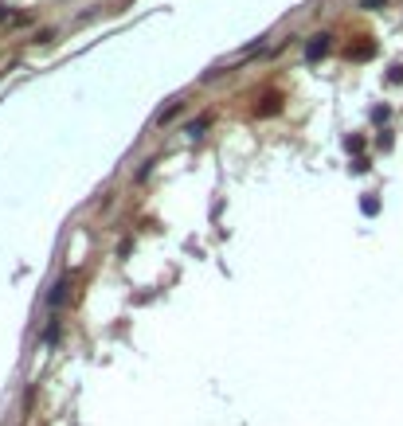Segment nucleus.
I'll return each mask as SVG.
<instances>
[{"mask_svg": "<svg viewBox=\"0 0 403 426\" xmlns=\"http://www.w3.org/2000/svg\"><path fill=\"white\" fill-rule=\"evenodd\" d=\"M329 47H333V36H329V32H321V36H309V43H306V59H309V63L325 59V55H329Z\"/></svg>", "mask_w": 403, "mask_h": 426, "instance_id": "f257e3e1", "label": "nucleus"}, {"mask_svg": "<svg viewBox=\"0 0 403 426\" xmlns=\"http://www.w3.org/2000/svg\"><path fill=\"white\" fill-rule=\"evenodd\" d=\"M208 122L211 118H196V122H188V137H200L204 129H208Z\"/></svg>", "mask_w": 403, "mask_h": 426, "instance_id": "39448f33", "label": "nucleus"}, {"mask_svg": "<svg viewBox=\"0 0 403 426\" xmlns=\"http://www.w3.org/2000/svg\"><path fill=\"white\" fill-rule=\"evenodd\" d=\"M388 0H364V8H384Z\"/></svg>", "mask_w": 403, "mask_h": 426, "instance_id": "1a4fd4ad", "label": "nucleus"}, {"mask_svg": "<svg viewBox=\"0 0 403 426\" xmlns=\"http://www.w3.org/2000/svg\"><path fill=\"white\" fill-rule=\"evenodd\" d=\"M372 43H360V47H349V59H372Z\"/></svg>", "mask_w": 403, "mask_h": 426, "instance_id": "20e7f679", "label": "nucleus"}, {"mask_svg": "<svg viewBox=\"0 0 403 426\" xmlns=\"http://www.w3.org/2000/svg\"><path fill=\"white\" fill-rule=\"evenodd\" d=\"M282 110V94H267L262 98V106H255L258 118H270V114H278Z\"/></svg>", "mask_w": 403, "mask_h": 426, "instance_id": "f03ea898", "label": "nucleus"}, {"mask_svg": "<svg viewBox=\"0 0 403 426\" xmlns=\"http://www.w3.org/2000/svg\"><path fill=\"white\" fill-rule=\"evenodd\" d=\"M376 211H380V204L372 200V195H368V200H364V215H376Z\"/></svg>", "mask_w": 403, "mask_h": 426, "instance_id": "6e6552de", "label": "nucleus"}, {"mask_svg": "<svg viewBox=\"0 0 403 426\" xmlns=\"http://www.w3.org/2000/svg\"><path fill=\"white\" fill-rule=\"evenodd\" d=\"M67 290H71V281H67V278H63V281H55V290L48 293V301L55 305V309H59V305L67 301Z\"/></svg>", "mask_w": 403, "mask_h": 426, "instance_id": "7ed1b4c3", "label": "nucleus"}, {"mask_svg": "<svg viewBox=\"0 0 403 426\" xmlns=\"http://www.w3.org/2000/svg\"><path fill=\"white\" fill-rule=\"evenodd\" d=\"M344 145H349V153H360V149H364V137H349Z\"/></svg>", "mask_w": 403, "mask_h": 426, "instance_id": "0eeeda50", "label": "nucleus"}, {"mask_svg": "<svg viewBox=\"0 0 403 426\" xmlns=\"http://www.w3.org/2000/svg\"><path fill=\"white\" fill-rule=\"evenodd\" d=\"M176 114H180V102H172L169 110H161V114H157V122L165 125V122H172V118H176Z\"/></svg>", "mask_w": 403, "mask_h": 426, "instance_id": "423d86ee", "label": "nucleus"}]
</instances>
